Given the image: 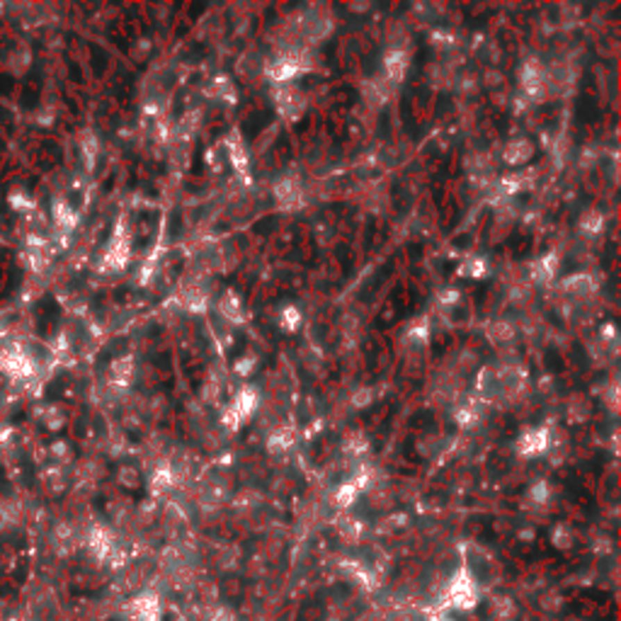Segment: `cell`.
<instances>
[{
    "label": "cell",
    "instance_id": "cell-1",
    "mask_svg": "<svg viewBox=\"0 0 621 621\" xmlns=\"http://www.w3.org/2000/svg\"><path fill=\"white\" fill-rule=\"evenodd\" d=\"M255 408H258V393H255L250 386H243L233 396V403H231V408L224 413V422L229 427H233V430H238V425L243 420H248L250 415H253Z\"/></svg>",
    "mask_w": 621,
    "mask_h": 621
},
{
    "label": "cell",
    "instance_id": "cell-2",
    "mask_svg": "<svg viewBox=\"0 0 621 621\" xmlns=\"http://www.w3.org/2000/svg\"><path fill=\"white\" fill-rule=\"evenodd\" d=\"M274 102H277V110L282 112L284 117H289V119H297L304 110L301 92L294 90L292 85H279L277 92H274Z\"/></svg>",
    "mask_w": 621,
    "mask_h": 621
},
{
    "label": "cell",
    "instance_id": "cell-3",
    "mask_svg": "<svg viewBox=\"0 0 621 621\" xmlns=\"http://www.w3.org/2000/svg\"><path fill=\"white\" fill-rule=\"evenodd\" d=\"M546 449H549V432L544 427H539V430H527L520 437V452L524 456L544 454Z\"/></svg>",
    "mask_w": 621,
    "mask_h": 621
},
{
    "label": "cell",
    "instance_id": "cell-4",
    "mask_svg": "<svg viewBox=\"0 0 621 621\" xmlns=\"http://www.w3.org/2000/svg\"><path fill=\"white\" fill-rule=\"evenodd\" d=\"M531 156H534V146H531L529 139H512L510 144L505 146V151H502V160H505L507 165H522V163H527Z\"/></svg>",
    "mask_w": 621,
    "mask_h": 621
},
{
    "label": "cell",
    "instance_id": "cell-5",
    "mask_svg": "<svg viewBox=\"0 0 621 621\" xmlns=\"http://www.w3.org/2000/svg\"><path fill=\"white\" fill-rule=\"evenodd\" d=\"M383 68H386V76L388 81L398 83L403 78V73H406L408 68V56L406 51H398V49H393V51L386 53V58H383Z\"/></svg>",
    "mask_w": 621,
    "mask_h": 621
},
{
    "label": "cell",
    "instance_id": "cell-6",
    "mask_svg": "<svg viewBox=\"0 0 621 621\" xmlns=\"http://www.w3.org/2000/svg\"><path fill=\"white\" fill-rule=\"evenodd\" d=\"M219 310H221V313H224L229 320H233V323H240V320L245 318V313H243V304H240V299L235 297L233 292H226L224 297H221Z\"/></svg>",
    "mask_w": 621,
    "mask_h": 621
},
{
    "label": "cell",
    "instance_id": "cell-7",
    "mask_svg": "<svg viewBox=\"0 0 621 621\" xmlns=\"http://www.w3.org/2000/svg\"><path fill=\"white\" fill-rule=\"evenodd\" d=\"M556 267H558V258L556 255H546V258H541L539 263L534 265V279L536 282H551L556 274Z\"/></svg>",
    "mask_w": 621,
    "mask_h": 621
},
{
    "label": "cell",
    "instance_id": "cell-8",
    "mask_svg": "<svg viewBox=\"0 0 621 621\" xmlns=\"http://www.w3.org/2000/svg\"><path fill=\"white\" fill-rule=\"evenodd\" d=\"M274 194H277L279 204L282 206H297L299 204V187L294 185L292 180H284L274 187Z\"/></svg>",
    "mask_w": 621,
    "mask_h": 621
},
{
    "label": "cell",
    "instance_id": "cell-9",
    "mask_svg": "<svg viewBox=\"0 0 621 621\" xmlns=\"http://www.w3.org/2000/svg\"><path fill=\"white\" fill-rule=\"evenodd\" d=\"M563 287L568 289L570 294H588L595 289V282L590 274H573V277L563 279Z\"/></svg>",
    "mask_w": 621,
    "mask_h": 621
},
{
    "label": "cell",
    "instance_id": "cell-10",
    "mask_svg": "<svg viewBox=\"0 0 621 621\" xmlns=\"http://www.w3.org/2000/svg\"><path fill=\"white\" fill-rule=\"evenodd\" d=\"M279 323L287 333H294V330L301 325V313H299L297 306H284L282 315H279Z\"/></svg>",
    "mask_w": 621,
    "mask_h": 621
},
{
    "label": "cell",
    "instance_id": "cell-11",
    "mask_svg": "<svg viewBox=\"0 0 621 621\" xmlns=\"http://www.w3.org/2000/svg\"><path fill=\"white\" fill-rule=\"evenodd\" d=\"M229 154H231V163H233L240 172H245V167H248V156H245V149L240 146L238 139L229 141Z\"/></svg>",
    "mask_w": 621,
    "mask_h": 621
},
{
    "label": "cell",
    "instance_id": "cell-12",
    "mask_svg": "<svg viewBox=\"0 0 621 621\" xmlns=\"http://www.w3.org/2000/svg\"><path fill=\"white\" fill-rule=\"evenodd\" d=\"M459 274H466V277H486L488 274V263L481 258H471L468 263L461 265Z\"/></svg>",
    "mask_w": 621,
    "mask_h": 621
},
{
    "label": "cell",
    "instance_id": "cell-13",
    "mask_svg": "<svg viewBox=\"0 0 621 621\" xmlns=\"http://www.w3.org/2000/svg\"><path fill=\"white\" fill-rule=\"evenodd\" d=\"M235 374H238V376H248V374H253L255 372V359L253 357H240L238 362H235Z\"/></svg>",
    "mask_w": 621,
    "mask_h": 621
},
{
    "label": "cell",
    "instance_id": "cell-14",
    "mask_svg": "<svg viewBox=\"0 0 621 621\" xmlns=\"http://www.w3.org/2000/svg\"><path fill=\"white\" fill-rule=\"evenodd\" d=\"M490 338H492V340H497V342H502V340H510V338H512V328H510V325H507V323H497V325H492Z\"/></svg>",
    "mask_w": 621,
    "mask_h": 621
},
{
    "label": "cell",
    "instance_id": "cell-15",
    "mask_svg": "<svg viewBox=\"0 0 621 621\" xmlns=\"http://www.w3.org/2000/svg\"><path fill=\"white\" fill-rule=\"evenodd\" d=\"M427 338H430V328H427V323H417L415 328L408 333V340H420V342H427Z\"/></svg>",
    "mask_w": 621,
    "mask_h": 621
},
{
    "label": "cell",
    "instance_id": "cell-16",
    "mask_svg": "<svg viewBox=\"0 0 621 621\" xmlns=\"http://www.w3.org/2000/svg\"><path fill=\"white\" fill-rule=\"evenodd\" d=\"M345 449H347L349 454H362V452L367 449V442H364L359 435H354L352 440H347V447H345Z\"/></svg>",
    "mask_w": 621,
    "mask_h": 621
},
{
    "label": "cell",
    "instance_id": "cell-17",
    "mask_svg": "<svg viewBox=\"0 0 621 621\" xmlns=\"http://www.w3.org/2000/svg\"><path fill=\"white\" fill-rule=\"evenodd\" d=\"M599 226H602V216H599L597 211H593V214H590V219L583 221V229L590 231V233H597Z\"/></svg>",
    "mask_w": 621,
    "mask_h": 621
},
{
    "label": "cell",
    "instance_id": "cell-18",
    "mask_svg": "<svg viewBox=\"0 0 621 621\" xmlns=\"http://www.w3.org/2000/svg\"><path fill=\"white\" fill-rule=\"evenodd\" d=\"M369 401H372V391H369V388H362V391L354 393V396H352V403H354V406H357V408H364Z\"/></svg>",
    "mask_w": 621,
    "mask_h": 621
}]
</instances>
